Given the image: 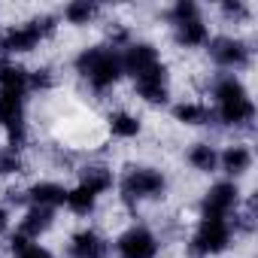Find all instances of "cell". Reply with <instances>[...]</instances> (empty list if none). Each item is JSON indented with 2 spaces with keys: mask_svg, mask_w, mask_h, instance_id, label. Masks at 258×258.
Instances as JSON below:
<instances>
[{
  "mask_svg": "<svg viewBox=\"0 0 258 258\" xmlns=\"http://www.w3.org/2000/svg\"><path fill=\"white\" fill-rule=\"evenodd\" d=\"M213 121L234 131H249L255 121V100L246 82L234 73H222L213 79Z\"/></svg>",
  "mask_w": 258,
  "mask_h": 258,
  "instance_id": "6da1fadb",
  "label": "cell"
},
{
  "mask_svg": "<svg viewBox=\"0 0 258 258\" xmlns=\"http://www.w3.org/2000/svg\"><path fill=\"white\" fill-rule=\"evenodd\" d=\"M73 70L79 73V79L94 91V94H109L121 76V52L109 49V46H85L76 58H73Z\"/></svg>",
  "mask_w": 258,
  "mask_h": 258,
  "instance_id": "7a4b0ae2",
  "label": "cell"
},
{
  "mask_svg": "<svg viewBox=\"0 0 258 258\" xmlns=\"http://www.w3.org/2000/svg\"><path fill=\"white\" fill-rule=\"evenodd\" d=\"M115 185H118V195L127 207L152 204V201H161L167 195V176H164V170H158L152 164H131Z\"/></svg>",
  "mask_w": 258,
  "mask_h": 258,
  "instance_id": "3957f363",
  "label": "cell"
},
{
  "mask_svg": "<svg viewBox=\"0 0 258 258\" xmlns=\"http://www.w3.org/2000/svg\"><path fill=\"white\" fill-rule=\"evenodd\" d=\"M55 31H58V16H52V13L31 16L28 22L10 25L4 34H0V37H4V52L7 55H28L40 43H46L49 37H55Z\"/></svg>",
  "mask_w": 258,
  "mask_h": 258,
  "instance_id": "277c9868",
  "label": "cell"
},
{
  "mask_svg": "<svg viewBox=\"0 0 258 258\" xmlns=\"http://www.w3.org/2000/svg\"><path fill=\"white\" fill-rule=\"evenodd\" d=\"M234 231L228 219H198L191 237H188V255L191 258H219L231 249Z\"/></svg>",
  "mask_w": 258,
  "mask_h": 258,
  "instance_id": "5b68a950",
  "label": "cell"
},
{
  "mask_svg": "<svg viewBox=\"0 0 258 258\" xmlns=\"http://www.w3.org/2000/svg\"><path fill=\"white\" fill-rule=\"evenodd\" d=\"M207 52H210V61L225 70V73H243L252 67V46L243 40V37H234V34H222V37H210L207 43Z\"/></svg>",
  "mask_w": 258,
  "mask_h": 258,
  "instance_id": "8992f818",
  "label": "cell"
},
{
  "mask_svg": "<svg viewBox=\"0 0 258 258\" xmlns=\"http://www.w3.org/2000/svg\"><path fill=\"white\" fill-rule=\"evenodd\" d=\"M112 252L115 258H158L161 252V240L152 228L146 225H131V228H124L115 243H112Z\"/></svg>",
  "mask_w": 258,
  "mask_h": 258,
  "instance_id": "52a82bcc",
  "label": "cell"
},
{
  "mask_svg": "<svg viewBox=\"0 0 258 258\" xmlns=\"http://www.w3.org/2000/svg\"><path fill=\"white\" fill-rule=\"evenodd\" d=\"M240 204H243L240 185L231 182V179H219V182H213L204 191V198H201V216L204 219H231Z\"/></svg>",
  "mask_w": 258,
  "mask_h": 258,
  "instance_id": "ba28073f",
  "label": "cell"
},
{
  "mask_svg": "<svg viewBox=\"0 0 258 258\" xmlns=\"http://www.w3.org/2000/svg\"><path fill=\"white\" fill-rule=\"evenodd\" d=\"M134 91H137V97H140L143 103H149V106H164V103H170V70H167V64L161 61V64H155L152 70L134 76Z\"/></svg>",
  "mask_w": 258,
  "mask_h": 258,
  "instance_id": "9c48e42d",
  "label": "cell"
},
{
  "mask_svg": "<svg viewBox=\"0 0 258 258\" xmlns=\"http://www.w3.org/2000/svg\"><path fill=\"white\" fill-rule=\"evenodd\" d=\"M67 258H112V243L97 228H79L67 240Z\"/></svg>",
  "mask_w": 258,
  "mask_h": 258,
  "instance_id": "30bf717a",
  "label": "cell"
},
{
  "mask_svg": "<svg viewBox=\"0 0 258 258\" xmlns=\"http://www.w3.org/2000/svg\"><path fill=\"white\" fill-rule=\"evenodd\" d=\"M155 64H161V52L152 46V43H143V40H131L124 49H121V67H124V76H140L146 70H152Z\"/></svg>",
  "mask_w": 258,
  "mask_h": 258,
  "instance_id": "8fae6325",
  "label": "cell"
},
{
  "mask_svg": "<svg viewBox=\"0 0 258 258\" xmlns=\"http://www.w3.org/2000/svg\"><path fill=\"white\" fill-rule=\"evenodd\" d=\"M252 149L246 146V143H231V146H225L222 152H219V170L231 179V182H237V179H243L249 170H252Z\"/></svg>",
  "mask_w": 258,
  "mask_h": 258,
  "instance_id": "7c38bea8",
  "label": "cell"
},
{
  "mask_svg": "<svg viewBox=\"0 0 258 258\" xmlns=\"http://www.w3.org/2000/svg\"><path fill=\"white\" fill-rule=\"evenodd\" d=\"M0 127L7 134L25 131L28 127V103L25 94H10V91H0Z\"/></svg>",
  "mask_w": 258,
  "mask_h": 258,
  "instance_id": "4fadbf2b",
  "label": "cell"
},
{
  "mask_svg": "<svg viewBox=\"0 0 258 258\" xmlns=\"http://www.w3.org/2000/svg\"><path fill=\"white\" fill-rule=\"evenodd\" d=\"M170 34H173V43L185 52L191 49H204L210 43V25L201 19H191V22H179V25H170Z\"/></svg>",
  "mask_w": 258,
  "mask_h": 258,
  "instance_id": "5bb4252c",
  "label": "cell"
},
{
  "mask_svg": "<svg viewBox=\"0 0 258 258\" xmlns=\"http://www.w3.org/2000/svg\"><path fill=\"white\" fill-rule=\"evenodd\" d=\"M79 182L76 185H82V188H88L91 195H106V191H112V185H115V173H112V167H106L103 161H88V164H82L79 170Z\"/></svg>",
  "mask_w": 258,
  "mask_h": 258,
  "instance_id": "9a60e30c",
  "label": "cell"
},
{
  "mask_svg": "<svg viewBox=\"0 0 258 258\" xmlns=\"http://www.w3.org/2000/svg\"><path fill=\"white\" fill-rule=\"evenodd\" d=\"M52 225H55V210H46V207H28V210L22 213V219H19V234L28 237V240L34 243V240L46 237V234L52 231Z\"/></svg>",
  "mask_w": 258,
  "mask_h": 258,
  "instance_id": "2e32d148",
  "label": "cell"
},
{
  "mask_svg": "<svg viewBox=\"0 0 258 258\" xmlns=\"http://www.w3.org/2000/svg\"><path fill=\"white\" fill-rule=\"evenodd\" d=\"M28 195V207H46V210H58L64 207V198H67V188L55 179H40L34 182L31 188H25Z\"/></svg>",
  "mask_w": 258,
  "mask_h": 258,
  "instance_id": "e0dca14e",
  "label": "cell"
},
{
  "mask_svg": "<svg viewBox=\"0 0 258 258\" xmlns=\"http://www.w3.org/2000/svg\"><path fill=\"white\" fill-rule=\"evenodd\" d=\"M106 131L115 140H137L143 134V118L131 109H112L106 115Z\"/></svg>",
  "mask_w": 258,
  "mask_h": 258,
  "instance_id": "ac0fdd59",
  "label": "cell"
},
{
  "mask_svg": "<svg viewBox=\"0 0 258 258\" xmlns=\"http://www.w3.org/2000/svg\"><path fill=\"white\" fill-rule=\"evenodd\" d=\"M170 115H173V121H179L185 127H204L213 121V109L204 100H179V103H173Z\"/></svg>",
  "mask_w": 258,
  "mask_h": 258,
  "instance_id": "d6986e66",
  "label": "cell"
},
{
  "mask_svg": "<svg viewBox=\"0 0 258 258\" xmlns=\"http://www.w3.org/2000/svg\"><path fill=\"white\" fill-rule=\"evenodd\" d=\"M185 161L198 173H216L219 170V149L213 143H207V140H198V143H191L185 149Z\"/></svg>",
  "mask_w": 258,
  "mask_h": 258,
  "instance_id": "ffe728a7",
  "label": "cell"
},
{
  "mask_svg": "<svg viewBox=\"0 0 258 258\" xmlns=\"http://www.w3.org/2000/svg\"><path fill=\"white\" fill-rule=\"evenodd\" d=\"M100 13H103V7L94 4V0H70L61 16H64V22L73 25V28H88V25H94V22L100 19Z\"/></svg>",
  "mask_w": 258,
  "mask_h": 258,
  "instance_id": "44dd1931",
  "label": "cell"
},
{
  "mask_svg": "<svg viewBox=\"0 0 258 258\" xmlns=\"http://www.w3.org/2000/svg\"><path fill=\"white\" fill-rule=\"evenodd\" d=\"M28 67L19 61H0V91L28 94Z\"/></svg>",
  "mask_w": 258,
  "mask_h": 258,
  "instance_id": "7402d4cb",
  "label": "cell"
},
{
  "mask_svg": "<svg viewBox=\"0 0 258 258\" xmlns=\"http://www.w3.org/2000/svg\"><path fill=\"white\" fill-rule=\"evenodd\" d=\"M97 204H100V198H97V195H91L88 188H82V185L67 188L64 207H67L73 216H79V219H91V216L97 213Z\"/></svg>",
  "mask_w": 258,
  "mask_h": 258,
  "instance_id": "603a6c76",
  "label": "cell"
},
{
  "mask_svg": "<svg viewBox=\"0 0 258 258\" xmlns=\"http://www.w3.org/2000/svg\"><path fill=\"white\" fill-rule=\"evenodd\" d=\"M28 170V161L22 152L10 149V146H0V179H10V176H22Z\"/></svg>",
  "mask_w": 258,
  "mask_h": 258,
  "instance_id": "cb8c5ba5",
  "label": "cell"
},
{
  "mask_svg": "<svg viewBox=\"0 0 258 258\" xmlns=\"http://www.w3.org/2000/svg\"><path fill=\"white\" fill-rule=\"evenodd\" d=\"M55 82H58V76H55V70L52 67H34L31 73H28V91H37V94H46V91H52L55 88Z\"/></svg>",
  "mask_w": 258,
  "mask_h": 258,
  "instance_id": "d4e9b609",
  "label": "cell"
},
{
  "mask_svg": "<svg viewBox=\"0 0 258 258\" xmlns=\"http://www.w3.org/2000/svg\"><path fill=\"white\" fill-rule=\"evenodd\" d=\"M219 13H222L228 22H234V25H243V22L252 19V7L246 4V0H222V4H219Z\"/></svg>",
  "mask_w": 258,
  "mask_h": 258,
  "instance_id": "484cf974",
  "label": "cell"
},
{
  "mask_svg": "<svg viewBox=\"0 0 258 258\" xmlns=\"http://www.w3.org/2000/svg\"><path fill=\"white\" fill-rule=\"evenodd\" d=\"M191 19H201V7L195 4V0H176V4L167 10V22H170V25L191 22Z\"/></svg>",
  "mask_w": 258,
  "mask_h": 258,
  "instance_id": "4316f807",
  "label": "cell"
},
{
  "mask_svg": "<svg viewBox=\"0 0 258 258\" xmlns=\"http://www.w3.org/2000/svg\"><path fill=\"white\" fill-rule=\"evenodd\" d=\"M16 258H55V255H52L46 246H40V243H31V246H28L22 255H16Z\"/></svg>",
  "mask_w": 258,
  "mask_h": 258,
  "instance_id": "83f0119b",
  "label": "cell"
},
{
  "mask_svg": "<svg viewBox=\"0 0 258 258\" xmlns=\"http://www.w3.org/2000/svg\"><path fill=\"white\" fill-rule=\"evenodd\" d=\"M7 204H10V207H25V204H28V195L19 191V188H10V191H7Z\"/></svg>",
  "mask_w": 258,
  "mask_h": 258,
  "instance_id": "f1b7e54d",
  "label": "cell"
},
{
  "mask_svg": "<svg viewBox=\"0 0 258 258\" xmlns=\"http://www.w3.org/2000/svg\"><path fill=\"white\" fill-rule=\"evenodd\" d=\"M10 225H13L10 207H0V237H7V234H10Z\"/></svg>",
  "mask_w": 258,
  "mask_h": 258,
  "instance_id": "f546056e",
  "label": "cell"
},
{
  "mask_svg": "<svg viewBox=\"0 0 258 258\" xmlns=\"http://www.w3.org/2000/svg\"><path fill=\"white\" fill-rule=\"evenodd\" d=\"M4 55H7V52H4V37H0V58H4Z\"/></svg>",
  "mask_w": 258,
  "mask_h": 258,
  "instance_id": "4dcf8cb0",
  "label": "cell"
}]
</instances>
